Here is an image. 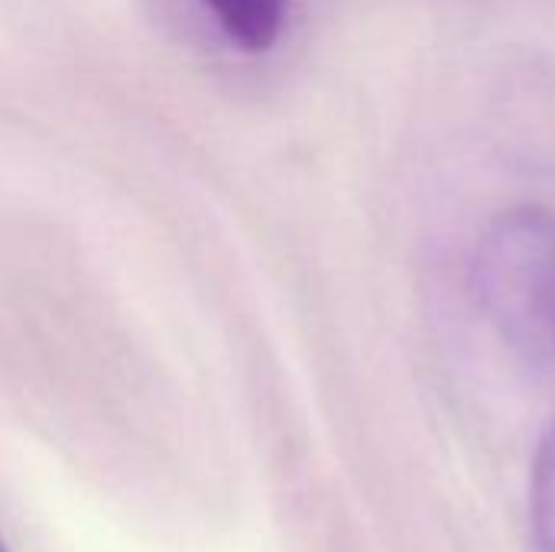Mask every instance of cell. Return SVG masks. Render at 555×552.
I'll return each mask as SVG.
<instances>
[{"mask_svg": "<svg viewBox=\"0 0 555 552\" xmlns=\"http://www.w3.org/2000/svg\"><path fill=\"white\" fill-rule=\"evenodd\" d=\"M530 527L540 552H555V420L550 423L530 475Z\"/></svg>", "mask_w": 555, "mask_h": 552, "instance_id": "obj_3", "label": "cell"}, {"mask_svg": "<svg viewBox=\"0 0 555 552\" xmlns=\"http://www.w3.org/2000/svg\"><path fill=\"white\" fill-rule=\"evenodd\" d=\"M0 552H7V547H3V540H0Z\"/></svg>", "mask_w": 555, "mask_h": 552, "instance_id": "obj_4", "label": "cell"}, {"mask_svg": "<svg viewBox=\"0 0 555 552\" xmlns=\"http://www.w3.org/2000/svg\"><path fill=\"white\" fill-rule=\"evenodd\" d=\"M218 33L247 55L276 49L286 33L293 0H198Z\"/></svg>", "mask_w": 555, "mask_h": 552, "instance_id": "obj_2", "label": "cell"}, {"mask_svg": "<svg viewBox=\"0 0 555 552\" xmlns=\"http://www.w3.org/2000/svg\"><path fill=\"white\" fill-rule=\"evenodd\" d=\"M475 299L530 368L555 371V215L514 205L488 221L472 257Z\"/></svg>", "mask_w": 555, "mask_h": 552, "instance_id": "obj_1", "label": "cell"}]
</instances>
